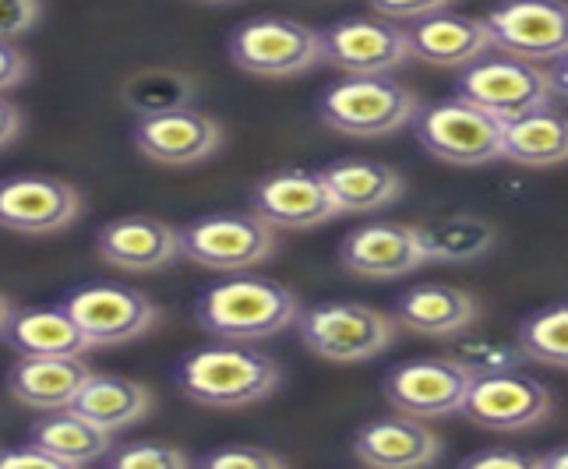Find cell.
I'll return each instance as SVG.
<instances>
[{"mask_svg": "<svg viewBox=\"0 0 568 469\" xmlns=\"http://www.w3.org/2000/svg\"><path fill=\"white\" fill-rule=\"evenodd\" d=\"M547 414H551V392H547V385L519 375V370L474 378L463 402L466 420L498 435L530 431V427L547 420Z\"/></svg>", "mask_w": 568, "mask_h": 469, "instance_id": "4fadbf2b", "label": "cell"}, {"mask_svg": "<svg viewBox=\"0 0 568 469\" xmlns=\"http://www.w3.org/2000/svg\"><path fill=\"white\" fill-rule=\"evenodd\" d=\"M205 4H226V0H205Z\"/></svg>", "mask_w": 568, "mask_h": 469, "instance_id": "7bdbcfd3", "label": "cell"}, {"mask_svg": "<svg viewBox=\"0 0 568 469\" xmlns=\"http://www.w3.org/2000/svg\"><path fill=\"white\" fill-rule=\"evenodd\" d=\"M18 131H22V110H18L11 100H4V92H0V149H8Z\"/></svg>", "mask_w": 568, "mask_h": 469, "instance_id": "f35d334b", "label": "cell"}, {"mask_svg": "<svg viewBox=\"0 0 568 469\" xmlns=\"http://www.w3.org/2000/svg\"><path fill=\"white\" fill-rule=\"evenodd\" d=\"M26 74H29L26 53L0 39V92H8V89H14V85H22V82H26Z\"/></svg>", "mask_w": 568, "mask_h": 469, "instance_id": "8d00e7d4", "label": "cell"}, {"mask_svg": "<svg viewBox=\"0 0 568 469\" xmlns=\"http://www.w3.org/2000/svg\"><path fill=\"white\" fill-rule=\"evenodd\" d=\"M406 43L409 57H417L424 64L466 68L480 53L491 50V32H487L484 18L435 11L417 18V22H406Z\"/></svg>", "mask_w": 568, "mask_h": 469, "instance_id": "ffe728a7", "label": "cell"}, {"mask_svg": "<svg viewBox=\"0 0 568 469\" xmlns=\"http://www.w3.org/2000/svg\"><path fill=\"white\" fill-rule=\"evenodd\" d=\"M95 254L121 272H160L181 258V230H173L166 220L134 212V216L110 220L100 230Z\"/></svg>", "mask_w": 568, "mask_h": 469, "instance_id": "ac0fdd59", "label": "cell"}, {"mask_svg": "<svg viewBox=\"0 0 568 469\" xmlns=\"http://www.w3.org/2000/svg\"><path fill=\"white\" fill-rule=\"evenodd\" d=\"M82 216V194L57 177H11L0 181V226L11 233H43L68 230Z\"/></svg>", "mask_w": 568, "mask_h": 469, "instance_id": "9a60e30c", "label": "cell"}, {"mask_svg": "<svg viewBox=\"0 0 568 469\" xmlns=\"http://www.w3.org/2000/svg\"><path fill=\"white\" fill-rule=\"evenodd\" d=\"M540 466H544V469H568V448H558V452L544 456Z\"/></svg>", "mask_w": 568, "mask_h": 469, "instance_id": "60d3db41", "label": "cell"}, {"mask_svg": "<svg viewBox=\"0 0 568 469\" xmlns=\"http://www.w3.org/2000/svg\"><path fill=\"white\" fill-rule=\"evenodd\" d=\"M392 318L399 322V328L417 332V336L448 339V336H456V332L477 325L480 304L459 286L424 283L403 293L396 300V310H392Z\"/></svg>", "mask_w": 568, "mask_h": 469, "instance_id": "7402d4cb", "label": "cell"}, {"mask_svg": "<svg viewBox=\"0 0 568 469\" xmlns=\"http://www.w3.org/2000/svg\"><path fill=\"white\" fill-rule=\"evenodd\" d=\"M519 346L526 360L568 367V304L537 310L519 325Z\"/></svg>", "mask_w": 568, "mask_h": 469, "instance_id": "4dcf8cb0", "label": "cell"}, {"mask_svg": "<svg viewBox=\"0 0 568 469\" xmlns=\"http://www.w3.org/2000/svg\"><path fill=\"white\" fill-rule=\"evenodd\" d=\"M399 322L385 310L357 300H328L301 310V343L332 364H364L396 343Z\"/></svg>", "mask_w": 568, "mask_h": 469, "instance_id": "5b68a950", "label": "cell"}, {"mask_svg": "<svg viewBox=\"0 0 568 469\" xmlns=\"http://www.w3.org/2000/svg\"><path fill=\"white\" fill-rule=\"evenodd\" d=\"M420 103L392 74H349L322 92L318 116L339 134L354 139H382L406 128L417 116Z\"/></svg>", "mask_w": 568, "mask_h": 469, "instance_id": "3957f363", "label": "cell"}, {"mask_svg": "<svg viewBox=\"0 0 568 469\" xmlns=\"http://www.w3.org/2000/svg\"><path fill=\"white\" fill-rule=\"evenodd\" d=\"M276 251V226L258 212H220L181 230V258L209 272H251Z\"/></svg>", "mask_w": 568, "mask_h": 469, "instance_id": "8992f818", "label": "cell"}, {"mask_svg": "<svg viewBox=\"0 0 568 469\" xmlns=\"http://www.w3.org/2000/svg\"><path fill=\"white\" fill-rule=\"evenodd\" d=\"M254 212L272 226L311 230L343 216L325 173L315 170H283L254 187Z\"/></svg>", "mask_w": 568, "mask_h": 469, "instance_id": "2e32d148", "label": "cell"}, {"mask_svg": "<svg viewBox=\"0 0 568 469\" xmlns=\"http://www.w3.org/2000/svg\"><path fill=\"white\" fill-rule=\"evenodd\" d=\"M501 160L519 166L568 163V116L555 106H540L501 124Z\"/></svg>", "mask_w": 568, "mask_h": 469, "instance_id": "d4e9b609", "label": "cell"}, {"mask_svg": "<svg viewBox=\"0 0 568 469\" xmlns=\"http://www.w3.org/2000/svg\"><path fill=\"white\" fill-rule=\"evenodd\" d=\"M280 381L283 370L276 360L230 339L226 346L194 349L178 367L181 392L209 409H244L265 402L280 388Z\"/></svg>", "mask_w": 568, "mask_h": 469, "instance_id": "7a4b0ae2", "label": "cell"}, {"mask_svg": "<svg viewBox=\"0 0 568 469\" xmlns=\"http://www.w3.org/2000/svg\"><path fill=\"white\" fill-rule=\"evenodd\" d=\"M39 18H43V0H0V39L14 43L29 35Z\"/></svg>", "mask_w": 568, "mask_h": 469, "instance_id": "836d02e7", "label": "cell"}, {"mask_svg": "<svg viewBox=\"0 0 568 469\" xmlns=\"http://www.w3.org/2000/svg\"><path fill=\"white\" fill-rule=\"evenodd\" d=\"M202 466H212V469H283L286 456L268 452V448H258V445H233V448H220V452L205 456Z\"/></svg>", "mask_w": 568, "mask_h": 469, "instance_id": "d6a6232c", "label": "cell"}, {"mask_svg": "<svg viewBox=\"0 0 568 469\" xmlns=\"http://www.w3.org/2000/svg\"><path fill=\"white\" fill-rule=\"evenodd\" d=\"M491 50L523 61H561L568 53V4L565 0H505L484 18Z\"/></svg>", "mask_w": 568, "mask_h": 469, "instance_id": "30bf717a", "label": "cell"}, {"mask_svg": "<svg viewBox=\"0 0 568 469\" xmlns=\"http://www.w3.org/2000/svg\"><path fill=\"white\" fill-rule=\"evenodd\" d=\"M11 318H14V304L0 293V336H4V328L11 325Z\"/></svg>", "mask_w": 568, "mask_h": 469, "instance_id": "b9f144b4", "label": "cell"}, {"mask_svg": "<svg viewBox=\"0 0 568 469\" xmlns=\"http://www.w3.org/2000/svg\"><path fill=\"white\" fill-rule=\"evenodd\" d=\"M466 469H534L540 466L537 456H523V452H501V448H495V452H480V456H469L463 462Z\"/></svg>", "mask_w": 568, "mask_h": 469, "instance_id": "74e56055", "label": "cell"}, {"mask_svg": "<svg viewBox=\"0 0 568 469\" xmlns=\"http://www.w3.org/2000/svg\"><path fill=\"white\" fill-rule=\"evenodd\" d=\"M456 95L480 106L484 113H491L495 121L508 124L540 106H551L555 85H551V71L537 68L534 61H523V57L495 50V53H480L477 61L459 68Z\"/></svg>", "mask_w": 568, "mask_h": 469, "instance_id": "277c9868", "label": "cell"}, {"mask_svg": "<svg viewBox=\"0 0 568 469\" xmlns=\"http://www.w3.org/2000/svg\"><path fill=\"white\" fill-rule=\"evenodd\" d=\"M325 181L336 194L339 212H354V216H371L403 198V173L378 160H339L322 170Z\"/></svg>", "mask_w": 568, "mask_h": 469, "instance_id": "cb8c5ba5", "label": "cell"}, {"mask_svg": "<svg viewBox=\"0 0 568 469\" xmlns=\"http://www.w3.org/2000/svg\"><path fill=\"white\" fill-rule=\"evenodd\" d=\"M469 385H474V378L442 354V357H420L392 367L382 381V396L399 414L438 420V417L463 414Z\"/></svg>", "mask_w": 568, "mask_h": 469, "instance_id": "8fae6325", "label": "cell"}, {"mask_svg": "<svg viewBox=\"0 0 568 469\" xmlns=\"http://www.w3.org/2000/svg\"><path fill=\"white\" fill-rule=\"evenodd\" d=\"M191 100L194 82L181 71H139L124 82V103L139 116L191 106Z\"/></svg>", "mask_w": 568, "mask_h": 469, "instance_id": "f546056e", "label": "cell"}, {"mask_svg": "<svg viewBox=\"0 0 568 469\" xmlns=\"http://www.w3.org/2000/svg\"><path fill=\"white\" fill-rule=\"evenodd\" d=\"M106 462L113 469H184L191 466V456L166 441H134L121 452L106 456Z\"/></svg>", "mask_w": 568, "mask_h": 469, "instance_id": "1f68e13d", "label": "cell"}, {"mask_svg": "<svg viewBox=\"0 0 568 469\" xmlns=\"http://www.w3.org/2000/svg\"><path fill=\"white\" fill-rule=\"evenodd\" d=\"M349 448H354V456L364 466L375 469H417V466H430L442 456L438 435L420 417L399 414V409L392 417L364 424Z\"/></svg>", "mask_w": 568, "mask_h": 469, "instance_id": "d6986e66", "label": "cell"}, {"mask_svg": "<svg viewBox=\"0 0 568 469\" xmlns=\"http://www.w3.org/2000/svg\"><path fill=\"white\" fill-rule=\"evenodd\" d=\"M301 300L290 286L251 276V272H230L226 279L212 283L199 300V325L230 343H251L276 336V332L297 325Z\"/></svg>", "mask_w": 568, "mask_h": 469, "instance_id": "6da1fadb", "label": "cell"}, {"mask_svg": "<svg viewBox=\"0 0 568 469\" xmlns=\"http://www.w3.org/2000/svg\"><path fill=\"white\" fill-rule=\"evenodd\" d=\"M89 375L92 367L82 357H18L8 375V392L29 409L53 414L71 409Z\"/></svg>", "mask_w": 568, "mask_h": 469, "instance_id": "44dd1931", "label": "cell"}, {"mask_svg": "<svg viewBox=\"0 0 568 469\" xmlns=\"http://www.w3.org/2000/svg\"><path fill=\"white\" fill-rule=\"evenodd\" d=\"M445 357L459 364L469 378H487V375H505V370H519V364L526 360L519 339L505 343L495 336H480L474 332V325L448 336L445 343Z\"/></svg>", "mask_w": 568, "mask_h": 469, "instance_id": "f1b7e54d", "label": "cell"}, {"mask_svg": "<svg viewBox=\"0 0 568 469\" xmlns=\"http://www.w3.org/2000/svg\"><path fill=\"white\" fill-rule=\"evenodd\" d=\"M0 469H64L47 448H39L26 441L22 448H11V452H0Z\"/></svg>", "mask_w": 568, "mask_h": 469, "instance_id": "d590c367", "label": "cell"}, {"mask_svg": "<svg viewBox=\"0 0 568 469\" xmlns=\"http://www.w3.org/2000/svg\"><path fill=\"white\" fill-rule=\"evenodd\" d=\"M339 262L364 279H396L427 265L417 226L406 223H364L349 230L339 244Z\"/></svg>", "mask_w": 568, "mask_h": 469, "instance_id": "e0dca14e", "label": "cell"}, {"mask_svg": "<svg viewBox=\"0 0 568 469\" xmlns=\"http://www.w3.org/2000/svg\"><path fill=\"white\" fill-rule=\"evenodd\" d=\"M4 343L18 357H85L92 343L85 339L68 307H32L14 310L11 325L4 328Z\"/></svg>", "mask_w": 568, "mask_h": 469, "instance_id": "603a6c76", "label": "cell"}, {"mask_svg": "<svg viewBox=\"0 0 568 469\" xmlns=\"http://www.w3.org/2000/svg\"><path fill=\"white\" fill-rule=\"evenodd\" d=\"M74 414H82L103 431H124V427L139 424L152 409V392L145 385L116 375H89L82 392L71 402Z\"/></svg>", "mask_w": 568, "mask_h": 469, "instance_id": "484cf974", "label": "cell"}, {"mask_svg": "<svg viewBox=\"0 0 568 469\" xmlns=\"http://www.w3.org/2000/svg\"><path fill=\"white\" fill-rule=\"evenodd\" d=\"M322 61L346 74H392L409 61L406 26L392 18H339L322 29Z\"/></svg>", "mask_w": 568, "mask_h": 469, "instance_id": "7c38bea8", "label": "cell"}, {"mask_svg": "<svg viewBox=\"0 0 568 469\" xmlns=\"http://www.w3.org/2000/svg\"><path fill=\"white\" fill-rule=\"evenodd\" d=\"M220 121L194 106L149 113L139 116V124H134V149L160 166H194L220 152Z\"/></svg>", "mask_w": 568, "mask_h": 469, "instance_id": "5bb4252c", "label": "cell"}, {"mask_svg": "<svg viewBox=\"0 0 568 469\" xmlns=\"http://www.w3.org/2000/svg\"><path fill=\"white\" fill-rule=\"evenodd\" d=\"M417 142L448 166H484L501 160V121L463 95L420 106L414 121Z\"/></svg>", "mask_w": 568, "mask_h": 469, "instance_id": "52a82bcc", "label": "cell"}, {"mask_svg": "<svg viewBox=\"0 0 568 469\" xmlns=\"http://www.w3.org/2000/svg\"><path fill=\"white\" fill-rule=\"evenodd\" d=\"M417 233H420V247L427 254V262H442V265L477 262L498 241V230L480 216H469V212L424 223L417 226Z\"/></svg>", "mask_w": 568, "mask_h": 469, "instance_id": "83f0119b", "label": "cell"}, {"mask_svg": "<svg viewBox=\"0 0 568 469\" xmlns=\"http://www.w3.org/2000/svg\"><path fill=\"white\" fill-rule=\"evenodd\" d=\"M68 315L82 325L85 339L92 346H121L145 336L160 322L155 307L142 289H131L121 283H89L78 286L64 297Z\"/></svg>", "mask_w": 568, "mask_h": 469, "instance_id": "9c48e42d", "label": "cell"}, {"mask_svg": "<svg viewBox=\"0 0 568 469\" xmlns=\"http://www.w3.org/2000/svg\"><path fill=\"white\" fill-rule=\"evenodd\" d=\"M230 61L258 78H297L322 64V32L293 18H251L230 35Z\"/></svg>", "mask_w": 568, "mask_h": 469, "instance_id": "ba28073f", "label": "cell"}, {"mask_svg": "<svg viewBox=\"0 0 568 469\" xmlns=\"http://www.w3.org/2000/svg\"><path fill=\"white\" fill-rule=\"evenodd\" d=\"M29 441L47 448L61 466H89L95 459H106L110 452V431L95 427L74 409H53L43 420H36Z\"/></svg>", "mask_w": 568, "mask_h": 469, "instance_id": "4316f807", "label": "cell"}, {"mask_svg": "<svg viewBox=\"0 0 568 469\" xmlns=\"http://www.w3.org/2000/svg\"><path fill=\"white\" fill-rule=\"evenodd\" d=\"M551 85H555V95H561V100L568 103V53L561 57V61H555V68H551Z\"/></svg>", "mask_w": 568, "mask_h": 469, "instance_id": "ab89813d", "label": "cell"}, {"mask_svg": "<svg viewBox=\"0 0 568 469\" xmlns=\"http://www.w3.org/2000/svg\"><path fill=\"white\" fill-rule=\"evenodd\" d=\"M448 4V0H371V8L378 14L392 18V22H417L424 14H435Z\"/></svg>", "mask_w": 568, "mask_h": 469, "instance_id": "e575fe53", "label": "cell"}]
</instances>
